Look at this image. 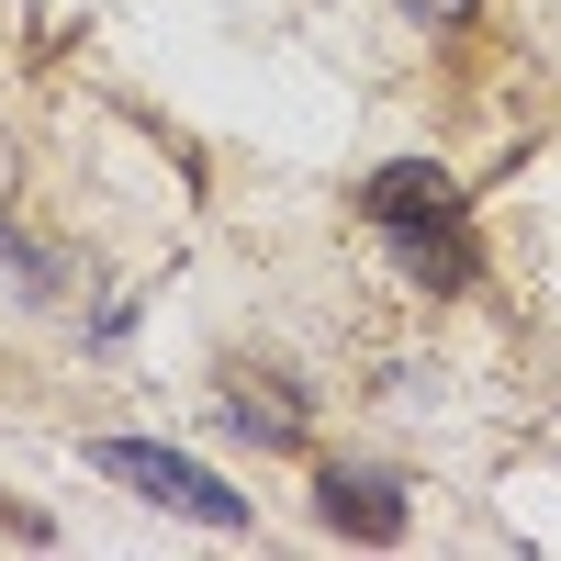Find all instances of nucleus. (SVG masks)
Returning a JSON list of instances; mask_svg holds the SVG:
<instances>
[{"label": "nucleus", "mask_w": 561, "mask_h": 561, "mask_svg": "<svg viewBox=\"0 0 561 561\" xmlns=\"http://www.w3.org/2000/svg\"><path fill=\"white\" fill-rule=\"evenodd\" d=\"M370 225H382V237L404 248V270L415 280H438V293H449V280H472V237H460V192H449V180L438 169H382V180H370Z\"/></svg>", "instance_id": "f257e3e1"}, {"label": "nucleus", "mask_w": 561, "mask_h": 561, "mask_svg": "<svg viewBox=\"0 0 561 561\" xmlns=\"http://www.w3.org/2000/svg\"><path fill=\"white\" fill-rule=\"evenodd\" d=\"M90 472H113L124 494H147V505H180V517H203V528H237V517H248V494H237V483H214L203 460H180V449L102 438V449H90Z\"/></svg>", "instance_id": "f03ea898"}, {"label": "nucleus", "mask_w": 561, "mask_h": 561, "mask_svg": "<svg viewBox=\"0 0 561 561\" xmlns=\"http://www.w3.org/2000/svg\"><path fill=\"white\" fill-rule=\"evenodd\" d=\"M325 517L359 528V539H393V528H404V494H393L382 472H325Z\"/></svg>", "instance_id": "7ed1b4c3"}, {"label": "nucleus", "mask_w": 561, "mask_h": 561, "mask_svg": "<svg viewBox=\"0 0 561 561\" xmlns=\"http://www.w3.org/2000/svg\"><path fill=\"white\" fill-rule=\"evenodd\" d=\"M237 427H248V438H304V415L280 404L270 382H237Z\"/></svg>", "instance_id": "20e7f679"}, {"label": "nucleus", "mask_w": 561, "mask_h": 561, "mask_svg": "<svg viewBox=\"0 0 561 561\" xmlns=\"http://www.w3.org/2000/svg\"><path fill=\"white\" fill-rule=\"evenodd\" d=\"M415 12H438V23H472V0H415Z\"/></svg>", "instance_id": "39448f33"}, {"label": "nucleus", "mask_w": 561, "mask_h": 561, "mask_svg": "<svg viewBox=\"0 0 561 561\" xmlns=\"http://www.w3.org/2000/svg\"><path fill=\"white\" fill-rule=\"evenodd\" d=\"M0 259H12V248H0ZM12 270H34V259H12Z\"/></svg>", "instance_id": "423d86ee"}]
</instances>
